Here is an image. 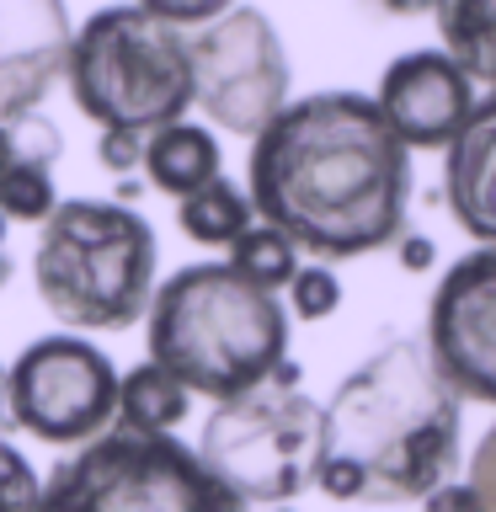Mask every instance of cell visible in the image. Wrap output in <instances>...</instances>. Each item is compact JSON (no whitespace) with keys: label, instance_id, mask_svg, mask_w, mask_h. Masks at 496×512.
<instances>
[{"label":"cell","instance_id":"obj_21","mask_svg":"<svg viewBox=\"0 0 496 512\" xmlns=\"http://www.w3.org/2000/svg\"><path fill=\"white\" fill-rule=\"evenodd\" d=\"M288 288H294V310H299L304 320L331 315V310H336V299H342V288H336V278H331L326 267L294 272V278H288Z\"/></svg>","mask_w":496,"mask_h":512},{"label":"cell","instance_id":"obj_9","mask_svg":"<svg viewBox=\"0 0 496 512\" xmlns=\"http://www.w3.org/2000/svg\"><path fill=\"white\" fill-rule=\"evenodd\" d=\"M192 54V102L230 134H262L288 107V59L262 11H224L198 38Z\"/></svg>","mask_w":496,"mask_h":512},{"label":"cell","instance_id":"obj_15","mask_svg":"<svg viewBox=\"0 0 496 512\" xmlns=\"http://www.w3.org/2000/svg\"><path fill=\"white\" fill-rule=\"evenodd\" d=\"M432 16L443 32V54L496 91V0H432Z\"/></svg>","mask_w":496,"mask_h":512},{"label":"cell","instance_id":"obj_27","mask_svg":"<svg viewBox=\"0 0 496 512\" xmlns=\"http://www.w3.org/2000/svg\"><path fill=\"white\" fill-rule=\"evenodd\" d=\"M384 11H432V0H384Z\"/></svg>","mask_w":496,"mask_h":512},{"label":"cell","instance_id":"obj_22","mask_svg":"<svg viewBox=\"0 0 496 512\" xmlns=\"http://www.w3.org/2000/svg\"><path fill=\"white\" fill-rule=\"evenodd\" d=\"M139 11L160 16V22L171 27H198V22H214V16H224L235 6V0H134Z\"/></svg>","mask_w":496,"mask_h":512},{"label":"cell","instance_id":"obj_18","mask_svg":"<svg viewBox=\"0 0 496 512\" xmlns=\"http://www.w3.org/2000/svg\"><path fill=\"white\" fill-rule=\"evenodd\" d=\"M230 267H235L246 283L267 288V294H278V288L299 272L294 246H288V240L272 230V224H246V230L230 240Z\"/></svg>","mask_w":496,"mask_h":512},{"label":"cell","instance_id":"obj_8","mask_svg":"<svg viewBox=\"0 0 496 512\" xmlns=\"http://www.w3.org/2000/svg\"><path fill=\"white\" fill-rule=\"evenodd\" d=\"M6 416L43 443H91L118 416V374L91 342L43 336L11 363Z\"/></svg>","mask_w":496,"mask_h":512},{"label":"cell","instance_id":"obj_12","mask_svg":"<svg viewBox=\"0 0 496 512\" xmlns=\"http://www.w3.org/2000/svg\"><path fill=\"white\" fill-rule=\"evenodd\" d=\"M64 0H0V123L27 118L70 59Z\"/></svg>","mask_w":496,"mask_h":512},{"label":"cell","instance_id":"obj_1","mask_svg":"<svg viewBox=\"0 0 496 512\" xmlns=\"http://www.w3.org/2000/svg\"><path fill=\"white\" fill-rule=\"evenodd\" d=\"M406 192V144L379 118L374 96L320 91L288 102L251 144V214L315 256L390 246Z\"/></svg>","mask_w":496,"mask_h":512},{"label":"cell","instance_id":"obj_19","mask_svg":"<svg viewBox=\"0 0 496 512\" xmlns=\"http://www.w3.org/2000/svg\"><path fill=\"white\" fill-rule=\"evenodd\" d=\"M0 214L27 219V224L54 214V182H48V166H38V160H16V166L0 176Z\"/></svg>","mask_w":496,"mask_h":512},{"label":"cell","instance_id":"obj_24","mask_svg":"<svg viewBox=\"0 0 496 512\" xmlns=\"http://www.w3.org/2000/svg\"><path fill=\"white\" fill-rule=\"evenodd\" d=\"M96 155H102L107 171H134L139 155H144V134H128V128H102Z\"/></svg>","mask_w":496,"mask_h":512},{"label":"cell","instance_id":"obj_6","mask_svg":"<svg viewBox=\"0 0 496 512\" xmlns=\"http://www.w3.org/2000/svg\"><path fill=\"white\" fill-rule=\"evenodd\" d=\"M38 512H246V502L166 432L107 427L54 470Z\"/></svg>","mask_w":496,"mask_h":512},{"label":"cell","instance_id":"obj_5","mask_svg":"<svg viewBox=\"0 0 496 512\" xmlns=\"http://www.w3.org/2000/svg\"><path fill=\"white\" fill-rule=\"evenodd\" d=\"M80 112L102 128L155 134L192 107V54L171 22L139 6H107L70 38L64 59Z\"/></svg>","mask_w":496,"mask_h":512},{"label":"cell","instance_id":"obj_4","mask_svg":"<svg viewBox=\"0 0 496 512\" xmlns=\"http://www.w3.org/2000/svg\"><path fill=\"white\" fill-rule=\"evenodd\" d=\"M155 283V235L123 203H59L38 240V294L64 326H134Z\"/></svg>","mask_w":496,"mask_h":512},{"label":"cell","instance_id":"obj_3","mask_svg":"<svg viewBox=\"0 0 496 512\" xmlns=\"http://www.w3.org/2000/svg\"><path fill=\"white\" fill-rule=\"evenodd\" d=\"M288 315L230 262H198L150 299V363L182 390L235 400L283 374Z\"/></svg>","mask_w":496,"mask_h":512},{"label":"cell","instance_id":"obj_17","mask_svg":"<svg viewBox=\"0 0 496 512\" xmlns=\"http://www.w3.org/2000/svg\"><path fill=\"white\" fill-rule=\"evenodd\" d=\"M182 214H176V224L198 240V246H230V240L251 224V203L240 198V192L224 182V176H214V182H203L198 192H187Z\"/></svg>","mask_w":496,"mask_h":512},{"label":"cell","instance_id":"obj_30","mask_svg":"<svg viewBox=\"0 0 496 512\" xmlns=\"http://www.w3.org/2000/svg\"><path fill=\"white\" fill-rule=\"evenodd\" d=\"M0 235H6V214H0Z\"/></svg>","mask_w":496,"mask_h":512},{"label":"cell","instance_id":"obj_26","mask_svg":"<svg viewBox=\"0 0 496 512\" xmlns=\"http://www.w3.org/2000/svg\"><path fill=\"white\" fill-rule=\"evenodd\" d=\"M16 160H22V150H16V134H11V123H0V176H6Z\"/></svg>","mask_w":496,"mask_h":512},{"label":"cell","instance_id":"obj_20","mask_svg":"<svg viewBox=\"0 0 496 512\" xmlns=\"http://www.w3.org/2000/svg\"><path fill=\"white\" fill-rule=\"evenodd\" d=\"M38 475L16 448L0 438V512H38Z\"/></svg>","mask_w":496,"mask_h":512},{"label":"cell","instance_id":"obj_16","mask_svg":"<svg viewBox=\"0 0 496 512\" xmlns=\"http://www.w3.org/2000/svg\"><path fill=\"white\" fill-rule=\"evenodd\" d=\"M118 416L134 432H166L187 416V390L176 384L166 368L144 363L128 379H118Z\"/></svg>","mask_w":496,"mask_h":512},{"label":"cell","instance_id":"obj_29","mask_svg":"<svg viewBox=\"0 0 496 512\" xmlns=\"http://www.w3.org/2000/svg\"><path fill=\"white\" fill-rule=\"evenodd\" d=\"M0 427H6V368H0Z\"/></svg>","mask_w":496,"mask_h":512},{"label":"cell","instance_id":"obj_10","mask_svg":"<svg viewBox=\"0 0 496 512\" xmlns=\"http://www.w3.org/2000/svg\"><path fill=\"white\" fill-rule=\"evenodd\" d=\"M427 363L454 395L496 406V246L443 272L427 310Z\"/></svg>","mask_w":496,"mask_h":512},{"label":"cell","instance_id":"obj_7","mask_svg":"<svg viewBox=\"0 0 496 512\" xmlns=\"http://www.w3.org/2000/svg\"><path fill=\"white\" fill-rule=\"evenodd\" d=\"M294 368L272 374L262 390L219 400L208 416L198 459L240 502H288L320 470V406L299 395Z\"/></svg>","mask_w":496,"mask_h":512},{"label":"cell","instance_id":"obj_2","mask_svg":"<svg viewBox=\"0 0 496 512\" xmlns=\"http://www.w3.org/2000/svg\"><path fill=\"white\" fill-rule=\"evenodd\" d=\"M459 459V395L416 342H390L320 406L315 480L336 502H416Z\"/></svg>","mask_w":496,"mask_h":512},{"label":"cell","instance_id":"obj_11","mask_svg":"<svg viewBox=\"0 0 496 512\" xmlns=\"http://www.w3.org/2000/svg\"><path fill=\"white\" fill-rule=\"evenodd\" d=\"M374 107L406 150H448L475 112V80L443 48H422L384 70Z\"/></svg>","mask_w":496,"mask_h":512},{"label":"cell","instance_id":"obj_13","mask_svg":"<svg viewBox=\"0 0 496 512\" xmlns=\"http://www.w3.org/2000/svg\"><path fill=\"white\" fill-rule=\"evenodd\" d=\"M443 192L454 219L470 230L480 246H496V91L475 96L470 123L448 144Z\"/></svg>","mask_w":496,"mask_h":512},{"label":"cell","instance_id":"obj_23","mask_svg":"<svg viewBox=\"0 0 496 512\" xmlns=\"http://www.w3.org/2000/svg\"><path fill=\"white\" fill-rule=\"evenodd\" d=\"M464 486L475 491V507L480 512H496V427L480 438L475 459H470V480H464Z\"/></svg>","mask_w":496,"mask_h":512},{"label":"cell","instance_id":"obj_14","mask_svg":"<svg viewBox=\"0 0 496 512\" xmlns=\"http://www.w3.org/2000/svg\"><path fill=\"white\" fill-rule=\"evenodd\" d=\"M139 160H144V171H150V182L160 192H171V198H187V192H198L203 182L219 176L214 134H208V128H192L187 118L144 134V155Z\"/></svg>","mask_w":496,"mask_h":512},{"label":"cell","instance_id":"obj_25","mask_svg":"<svg viewBox=\"0 0 496 512\" xmlns=\"http://www.w3.org/2000/svg\"><path fill=\"white\" fill-rule=\"evenodd\" d=\"M422 502H427V512H480L475 507V491L470 486H448V480H443L438 491H427Z\"/></svg>","mask_w":496,"mask_h":512},{"label":"cell","instance_id":"obj_28","mask_svg":"<svg viewBox=\"0 0 496 512\" xmlns=\"http://www.w3.org/2000/svg\"><path fill=\"white\" fill-rule=\"evenodd\" d=\"M427 256H432V251H427V240H411V246H406V262H411V267H422Z\"/></svg>","mask_w":496,"mask_h":512}]
</instances>
